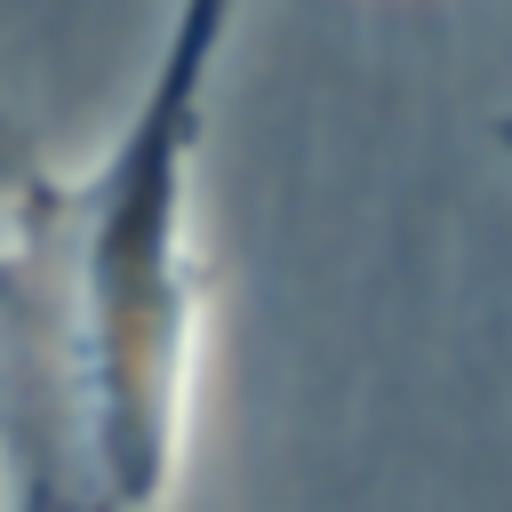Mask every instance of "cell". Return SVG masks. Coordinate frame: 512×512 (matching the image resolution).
I'll use <instances>...</instances> for the list:
<instances>
[{
    "mask_svg": "<svg viewBox=\"0 0 512 512\" xmlns=\"http://www.w3.org/2000/svg\"><path fill=\"white\" fill-rule=\"evenodd\" d=\"M240 0H176L120 120L112 152L64 192V320H72V384L80 432L104 496L120 512H152L184 440L192 384V152L216 80V48Z\"/></svg>",
    "mask_w": 512,
    "mask_h": 512,
    "instance_id": "6da1fadb",
    "label": "cell"
},
{
    "mask_svg": "<svg viewBox=\"0 0 512 512\" xmlns=\"http://www.w3.org/2000/svg\"><path fill=\"white\" fill-rule=\"evenodd\" d=\"M496 144H504V152H512V112H504V120H496Z\"/></svg>",
    "mask_w": 512,
    "mask_h": 512,
    "instance_id": "277c9868",
    "label": "cell"
},
{
    "mask_svg": "<svg viewBox=\"0 0 512 512\" xmlns=\"http://www.w3.org/2000/svg\"><path fill=\"white\" fill-rule=\"evenodd\" d=\"M64 192L48 184L0 232V512H120L88 464L72 320H64Z\"/></svg>",
    "mask_w": 512,
    "mask_h": 512,
    "instance_id": "7a4b0ae2",
    "label": "cell"
},
{
    "mask_svg": "<svg viewBox=\"0 0 512 512\" xmlns=\"http://www.w3.org/2000/svg\"><path fill=\"white\" fill-rule=\"evenodd\" d=\"M40 192H48L40 160H32V144L16 136V120L0 112V232H8V224H16V216H24L32 200H40Z\"/></svg>",
    "mask_w": 512,
    "mask_h": 512,
    "instance_id": "3957f363",
    "label": "cell"
}]
</instances>
